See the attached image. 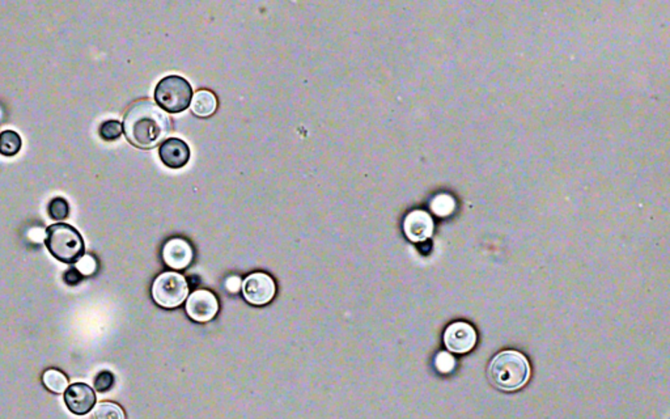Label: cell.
Listing matches in <instances>:
<instances>
[{
  "label": "cell",
  "instance_id": "1",
  "mask_svg": "<svg viewBox=\"0 0 670 419\" xmlns=\"http://www.w3.org/2000/svg\"><path fill=\"white\" fill-rule=\"evenodd\" d=\"M124 133L138 148H153L168 135L170 121L165 112L151 100L136 101L124 117Z\"/></svg>",
  "mask_w": 670,
  "mask_h": 419
},
{
  "label": "cell",
  "instance_id": "23",
  "mask_svg": "<svg viewBox=\"0 0 670 419\" xmlns=\"http://www.w3.org/2000/svg\"><path fill=\"white\" fill-rule=\"evenodd\" d=\"M63 279L64 282L68 285H79L83 279V274L80 271L76 268H68L64 274H63Z\"/></svg>",
  "mask_w": 670,
  "mask_h": 419
},
{
  "label": "cell",
  "instance_id": "12",
  "mask_svg": "<svg viewBox=\"0 0 670 419\" xmlns=\"http://www.w3.org/2000/svg\"><path fill=\"white\" fill-rule=\"evenodd\" d=\"M164 262L172 268H188L193 259V249L184 239H172L162 248Z\"/></svg>",
  "mask_w": 670,
  "mask_h": 419
},
{
  "label": "cell",
  "instance_id": "24",
  "mask_svg": "<svg viewBox=\"0 0 670 419\" xmlns=\"http://www.w3.org/2000/svg\"><path fill=\"white\" fill-rule=\"evenodd\" d=\"M225 285H227L228 290H229L231 293H237L239 288H240V285H241V282H240V278L232 277L227 281Z\"/></svg>",
  "mask_w": 670,
  "mask_h": 419
},
{
  "label": "cell",
  "instance_id": "6",
  "mask_svg": "<svg viewBox=\"0 0 670 419\" xmlns=\"http://www.w3.org/2000/svg\"><path fill=\"white\" fill-rule=\"evenodd\" d=\"M242 293L244 297L253 305H265L271 302L275 295V283L268 274L254 273L242 282Z\"/></svg>",
  "mask_w": 670,
  "mask_h": 419
},
{
  "label": "cell",
  "instance_id": "14",
  "mask_svg": "<svg viewBox=\"0 0 670 419\" xmlns=\"http://www.w3.org/2000/svg\"><path fill=\"white\" fill-rule=\"evenodd\" d=\"M23 147L21 136L12 130L0 133V155L6 158L16 156Z\"/></svg>",
  "mask_w": 670,
  "mask_h": 419
},
{
  "label": "cell",
  "instance_id": "22",
  "mask_svg": "<svg viewBox=\"0 0 670 419\" xmlns=\"http://www.w3.org/2000/svg\"><path fill=\"white\" fill-rule=\"evenodd\" d=\"M76 268L80 271L81 274L84 276H88V274H92L96 268V262L95 259L90 257V256H83L78 262H76Z\"/></svg>",
  "mask_w": 670,
  "mask_h": 419
},
{
  "label": "cell",
  "instance_id": "19",
  "mask_svg": "<svg viewBox=\"0 0 670 419\" xmlns=\"http://www.w3.org/2000/svg\"><path fill=\"white\" fill-rule=\"evenodd\" d=\"M122 133H124V126L121 122L114 121V119L105 121L102 125L100 126V136L107 142L116 141L122 135Z\"/></svg>",
  "mask_w": 670,
  "mask_h": 419
},
{
  "label": "cell",
  "instance_id": "16",
  "mask_svg": "<svg viewBox=\"0 0 670 419\" xmlns=\"http://www.w3.org/2000/svg\"><path fill=\"white\" fill-rule=\"evenodd\" d=\"M455 207H456L455 199L452 196H448V194H440V196H435L431 202L432 211L438 216H448V215L452 214Z\"/></svg>",
  "mask_w": 670,
  "mask_h": 419
},
{
  "label": "cell",
  "instance_id": "2",
  "mask_svg": "<svg viewBox=\"0 0 670 419\" xmlns=\"http://www.w3.org/2000/svg\"><path fill=\"white\" fill-rule=\"evenodd\" d=\"M489 377L501 391H518L527 383L530 366L521 353L515 350L501 351L490 363Z\"/></svg>",
  "mask_w": 670,
  "mask_h": 419
},
{
  "label": "cell",
  "instance_id": "21",
  "mask_svg": "<svg viewBox=\"0 0 670 419\" xmlns=\"http://www.w3.org/2000/svg\"><path fill=\"white\" fill-rule=\"evenodd\" d=\"M435 365H436V368H438L440 372L448 374V372H450V371L455 368V366H456V360H455V358L452 357L449 353H440L438 357H436Z\"/></svg>",
  "mask_w": 670,
  "mask_h": 419
},
{
  "label": "cell",
  "instance_id": "17",
  "mask_svg": "<svg viewBox=\"0 0 670 419\" xmlns=\"http://www.w3.org/2000/svg\"><path fill=\"white\" fill-rule=\"evenodd\" d=\"M47 213L53 220H64L70 214L68 202L62 196H56L52 199L47 206Z\"/></svg>",
  "mask_w": 670,
  "mask_h": 419
},
{
  "label": "cell",
  "instance_id": "11",
  "mask_svg": "<svg viewBox=\"0 0 670 419\" xmlns=\"http://www.w3.org/2000/svg\"><path fill=\"white\" fill-rule=\"evenodd\" d=\"M403 230L414 242L427 240L433 232V220L426 211L415 210L406 216Z\"/></svg>",
  "mask_w": 670,
  "mask_h": 419
},
{
  "label": "cell",
  "instance_id": "15",
  "mask_svg": "<svg viewBox=\"0 0 670 419\" xmlns=\"http://www.w3.org/2000/svg\"><path fill=\"white\" fill-rule=\"evenodd\" d=\"M42 382L50 392L63 393L68 388L67 377L58 370H47L42 376Z\"/></svg>",
  "mask_w": 670,
  "mask_h": 419
},
{
  "label": "cell",
  "instance_id": "20",
  "mask_svg": "<svg viewBox=\"0 0 670 419\" xmlns=\"http://www.w3.org/2000/svg\"><path fill=\"white\" fill-rule=\"evenodd\" d=\"M114 374H112L110 371H101L99 374H96L93 383H95V389L100 393L107 392L113 388L114 385Z\"/></svg>",
  "mask_w": 670,
  "mask_h": 419
},
{
  "label": "cell",
  "instance_id": "7",
  "mask_svg": "<svg viewBox=\"0 0 670 419\" xmlns=\"http://www.w3.org/2000/svg\"><path fill=\"white\" fill-rule=\"evenodd\" d=\"M219 311V304L215 295L207 290H197L189 296L186 302V312L198 322L213 320Z\"/></svg>",
  "mask_w": 670,
  "mask_h": 419
},
{
  "label": "cell",
  "instance_id": "3",
  "mask_svg": "<svg viewBox=\"0 0 670 419\" xmlns=\"http://www.w3.org/2000/svg\"><path fill=\"white\" fill-rule=\"evenodd\" d=\"M46 248L63 264H76L84 256V240L70 224L56 223L46 230Z\"/></svg>",
  "mask_w": 670,
  "mask_h": 419
},
{
  "label": "cell",
  "instance_id": "5",
  "mask_svg": "<svg viewBox=\"0 0 670 419\" xmlns=\"http://www.w3.org/2000/svg\"><path fill=\"white\" fill-rule=\"evenodd\" d=\"M188 282L179 273H162L153 282V300L164 308L179 307L188 297Z\"/></svg>",
  "mask_w": 670,
  "mask_h": 419
},
{
  "label": "cell",
  "instance_id": "9",
  "mask_svg": "<svg viewBox=\"0 0 670 419\" xmlns=\"http://www.w3.org/2000/svg\"><path fill=\"white\" fill-rule=\"evenodd\" d=\"M444 342L450 353L465 354L474 348L477 334L472 325L466 322H453L444 333Z\"/></svg>",
  "mask_w": 670,
  "mask_h": 419
},
{
  "label": "cell",
  "instance_id": "10",
  "mask_svg": "<svg viewBox=\"0 0 670 419\" xmlns=\"http://www.w3.org/2000/svg\"><path fill=\"white\" fill-rule=\"evenodd\" d=\"M161 161L170 170L184 168L190 160V148L188 143L179 138H169L159 148Z\"/></svg>",
  "mask_w": 670,
  "mask_h": 419
},
{
  "label": "cell",
  "instance_id": "4",
  "mask_svg": "<svg viewBox=\"0 0 670 419\" xmlns=\"http://www.w3.org/2000/svg\"><path fill=\"white\" fill-rule=\"evenodd\" d=\"M193 88L186 79L170 75L159 81L155 88V101L157 107L168 113H181L190 107Z\"/></svg>",
  "mask_w": 670,
  "mask_h": 419
},
{
  "label": "cell",
  "instance_id": "13",
  "mask_svg": "<svg viewBox=\"0 0 670 419\" xmlns=\"http://www.w3.org/2000/svg\"><path fill=\"white\" fill-rule=\"evenodd\" d=\"M191 112L198 117H210L217 107V100L211 90H198L190 102Z\"/></svg>",
  "mask_w": 670,
  "mask_h": 419
},
{
  "label": "cell",
  "instance_id": "18",
  "mask_svg": "<svg viewBox=\"0 0 670 419\" xmlns=\"http://www.w3.org/2000/svg\"><path fill=\"white\" fill-rule=\"evenodd\" d=\"M96 419H125L124 411L112 402H101L95 409Z\"/></svg>",
  "mask_w": 670,
  "mask_h": 419
},
{
  "label": "cell",
  "instance_id": "8",
  "mask_svg": "<svg viewBox=\"0 0 670 419\" xmlns=\"http://www.w3.org/2000/svg\"><path fill=\"white\" fill-rule=\"evenodd\" d=\"M64 403L72 414L85 415L96 405V393L87 384H71L64 391Z\"/></svg>",
  "mask_w": 670,
  "mask_h": 419
}]
</instances>
